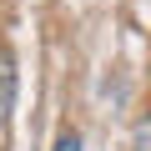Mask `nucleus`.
I'll use <instances>...</instances> for the list:
<instances>
[{
  "instance_id": "nucleus-1",
  "label": "nucleus",
  "mask_w": 151,
  "mask_h": 151,
  "mask_svg": "<svg viewBox=\"0 0 151 151\" xmlns=\"http://www.w3.org/2000/svg\"><path fill=\"white\" fill-rule=\"evenodd\" d=\"M10 106H15V65L0 50V136L10 131Z\"/></svg>"
},
{
  "instance_id": "nucleus-2",
  "label": "nucleus",
  "mask_w": 151,
  "mask_h": 151,
  "mask_svg": "<svg viewBox=\"0 0 151 151\" xmlns=\"http://www.w3.org/2000/svg\"><path fill=\"white\" fill-rule=\"evenodd\" d=\"M131 151H151V116L136 126V141H131Z\"/></svg>"
},
{
  "instance_id": "nucleus-3",
  "label": "nucleus",
  "mask_w": 151,
  "mask_h": 151,
  "mask_svg": "<svg viewBox=\"0 0 151 151\" xmlns=\"http://www.w3.org/2000/svg\"><path fill=\"white\" fill-rule=\"evenodd\" d=\"M55 151H81V136H76V131H60L55 136Z\"/></svg>"
},
{
  "instance_id": "nucleus-4",
  "label": "nucleus",
  "mask_w": 151,
  "mask_h": 151,
  "mask_svg": "<svg viewBox=\"0 0 151 151\" xmlns=\"http://www.w3.org/2000/svg\"><path fill=\"white\" fill-rule=\"evenodd\" d=\"M0 146H5V136H0Z\"/></svg>"
}]
</instances>
